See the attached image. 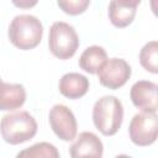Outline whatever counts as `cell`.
I'll list each match as a JSON object with an SVG mask.
<instances>
[{
  "label": "cell",
  "instance_id": "obj_1",
  "mask_svg": "<svg viewBox=\"0 0 158 158\" xmlns=\"http://www.w3.org/2000/svg\"><path fill=\"white\" fill-rule=\"evenodd\" d=\"M7 36L15 47L28 51L40 44L43 36V25L33 15H17L9 26Z\"/></svg>",
  "mask_w": 158,
  "mask_h": 158
},
{
  "label": "cell",
  "instance_id": "obj_2",
  "mask_svg": "<svg viewBox=\"0 0 158 158\" xmlns=\"http://www.w3.org/2000/svg\"><path fill=\"white\" fill-rule=\"evenodd\" d=\"M37 122L27 111H15L2 116L0 121V133L5 142L20 144L33 138L37 133Z\"/></svg>",
  "mask_w": 158,
  "mask_h": 158
},
{
  "label": "cell",
  "instance_id": "obj_3",
  "mask_svg": "<svg viewBox=\"0 0 158 158\" xmlns=\"http://www.w3.org/2000/svg\"><path fill=\"white\" fill-rule=\"evenodd\" d=\"M123 120L122 102L114 95H105L95 101L93 107V122L105 136L115 135Z\"/></svg>",
  "mask_w": 158,
  "mask_h": 158
},
{
  "label": "cell",
  "instance_id": "obj_4",
  "mask_svg": "<svg viewBox=\"0 0 158 158\" xmlns=\"http://www.w3.org/2000/svg\"><path fill=\"white\" fill-rule=\"evenodd\" d=\"M48 47L51 53L58 59L65 60L72 58L79 47V37L75 28L64 21L53 22L49 28Z\"/></svg>",
  "mask_w": 158,
  "mask_h": 158
},
{
  "label": "cell",
  "instance_id": "obj_5",
  "mask_svg": "<svg viewBox=\"0 0 158 158\" xmlns=\"http://www.w3.org/2000/svg\"><path fill=\"white\" fill-rule=\"evenodd\" d=\"M158 133L157 112H138L130 122L128 135L136 146H149L156 142Z\"/></svg>",
  "mask_w": 158,
  "mask_h": 158
},
{
  "label": "cell",
  "instance_id": "obj_6",
  "mask_svg": "<svg viewBox=\"0 0 158 158\" xmlns=\"http://www.w3.org/2000/svg\"><path fill=\"white\" fill-rule=\"evenodd\" d=\"M48 120L51 128L62 141H72L77 137V118L68 106L63 104L53 105L49 110Z\"/></svg>",
  "mask_w": 158,
  "mask_h": 158
},
{
  "label": "cell",
  "instance_id": "obj_7",
  "mask_svg": "<svg viewBox=\"0 0 158 158\" xmlns=\"http://www.w3.org/2000/svg\"><path fill=\"white\" fill-rule=\"evenodd\" d=\"M101 85L116 90L123 86L131 77V67L122 58H110L96 73Z\"/></svg>",
  "mask_w": 158,
  "mask_h": 158
},
{
  "label": "cell",
  "instance_id": "obj_8",
  "mask_svg": "<svg viewBox=\"0 0 158 158\" xmlns=\"http://www.w3.org/2000/svg\"><path fill=\"white\" fill-rule=\"evenodd\" d=\"M157 84L149 80L136 81L130 90V98L132 104L142 112H157Z\"/></svg>",
  "mask_w": 158,
  "mask_h": 158
},
{
  "label": "cell",
  "instance_id": "obj_9",
  "mask_svg": "<svg viewBox=\"0 0 158 158\" xmlns=\"http://www.w3.org/2000/svg\"><path fill=\"white\" fill-rule=\"evenodd\" d=\"M104 146L93 132H81L69 148L70 158H101Z\"/></svg>",
  "mask_w": 158,
  "mask_h": 158
},
{
  "label": "cell",
  "instance_id": "obj_10",
  "mask_svg": "<svg viewBox=\"0 0 158 158\" xmlns=\"http://www.w3.org/2000/svg\"><path fill=\"white\" fill-rule=\"evenodd\" d=\"M139 0H114L109 4V19L115 27L122 28L132 23Z\"/></svg>",
  "mask_w": 158,
  "mask_h": 158
},
{
  "label": "cell",
  "instance_id": "obj_11",
  "mask_svg": "<svg viewBox=\"0 0 158 158\" xmlns=\"http://www.w3.org/2000/svg\"><path fill=\"white\" fill-rule=\"evenodd\" d=\"M89 79L79 73H65L60 79L58 84L59 93L72 100L79 99L84 96L89 90Z\"/></svg>",
  "mask_w": 158,
  "mask_h": 158
},
{
  "label": "cell",
  "instance_id": "obj_12",
  "mask_svg": "<svg viewBox=\"0 0 158 158\" xmlns=\"http://www.w3.org/2000/svg\"><path fill=\"white\" fill-rule=\"evenodd\" d=\"M26 101V90L21 84L0 80V110L12 111L20 109Z\"/></svg>",
  "mask_w": 158,
  "mask_h": 158
},
{
  "label": "cell",
  "instance_id": "obj_13",
  "mask_svg": "<svg viewBox=\"0 0 158 158\" xmlns=\"http://www.w3.org/2000/svg\"><path fill=\"white\" fill-rule=\"evenodd\" d=\"M107 60V53L101 46H90L84 49V52L79 57V67L89 73L96 74L99 69Z\"/></svg>",
  "mask_w": 158,
  "mask_h": 158
},
{
  "label": "cell",
  "instance_id": "obj_14",
  "mask_svg": "<svg viewBox=\"0 0 158 158\" xmlns=\"http://www.w3.org/2000/svg\"><path fill=\"white\" fill-rule=\"evenodd\" d=\"M15 158H60L57 147L49 142H38L22 151Z\"/></svg>",
  "mask_w": 158,
  "mask_h": 158
},
{
  "label": "cell",
  "instance_id": "obj_15",
  "mask_svg": "<svg viewBox=\"0 0 158 158\" xmlns=\"http://www.w3.org/2000/svg\"><path fill=\"white\" fill-rule=\"evenodd\" d=\"M139 63L149 73H158V42L151 41L146 43L139 52Z\"/></svg>",
  "mask_w": 158,
  "mask_h": 158
},
{
  "label": "cell",
  "instance_id": "obj_16",
  "mask_svg": "<svg viewBox=\"0 0 158 158\" xmlns=\"http://www.w3.org/2000/svg\"><path fill=\"white\" fill-rule=\"evenodd\" d=\"M57 5L68 15H79L86 10L90 5V0H60Z\"/></svg>",
  "mask_w": 158,
  "mask_h": 158
},
{
  "label": "cell",
  "instance_id": "obj_17",
  "mask_svg": "<svg viewBox=\"0 0 158 158\" xmlns=\"http://www.w3.org/2000/svg\"><path fill=\"white\" fill-rule=\"evenodd\" d=\"M12 2H14V5H16V6H19V7H31V6H35V5L37 4L36 0H33V1H28V0L16 1V0H14Z\"/></svg>",
  "mask_w": 158,
  "mask_h": 158
},
{
  "label": "cell",
  "instance_id": "obj_18",
  "mask_svg": "<svg viewBox=\"0 0 158 158\" xmlns=\"http://www.w3.org/2000/svg\"><path fill=\"white\" fill-rule=\"evenodd\" d=\"M115 158H132V157H130V156H127V154H118V156H116Z\"/></svg>",
  "mask_w": 158,
  "mask_h": 158
},
{
  "label": "cell",
  "instance_id": "obj_19",
  "mask_svg": "<svg viewBox=\"0 0 158 158\" xmlns=\"http://www.w3.org/2000/svg\"><path fill=\"white\" fill-rule=\"evenodd\" d=\"M0 80H1V79H0Z\"/></svg>",
  "mask_w": 158,
  "mask_h": 158
}]
</instances>
